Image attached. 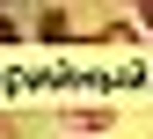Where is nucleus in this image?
I'll list each match as a JSON object with an SVG mask.
<instances>
[{"mask_svg":"<svg viewBox=\"0 0 153 139\" xmlns=\"http://www.w3.org/2000/svg\"><path fill=\"white\" fill-rule=\"evenodd\" d=\"M102 125H109V110H73V132H80V139H88V132H102Z\"/></svg>","mask_w":153,"mask_h":139,"instance_id":"obj_2","label":"nucleus"},{"mask_svg":"<svg viewBox=\"0 0 153 139\" xmlns=\"http://www.w3.org/2000/svg\"><path fill=\"white\" fill-rule=\"evenodd\" d=\"M139 22H146V29H153V0H146V8H139Z\"/></svg>","mask_w":153,"mask_h":139,"instance_id":"obj_4","label":"nucleus"},{"mask_svg":"<svg viewBox=\"0 0 153 139\" xmlns=\"http://www.w3.org/2000/svg\"><path fill=\"white\" fill-rule=\"evenodd\" d=\"M36 37H51V44H59V37H73V22H66V15H59V8H51V15H44V22H36Z\"/></svg>","mask_w":153,"mask_h":139,"instance_id":"obj_1","label":"nucleus"},{"mask_svg":"<svg viewBox=\"0 0 153 139\" xmlns=\"http://www.w3.org/2000/svg\"><path fill=\"white\" fill-rule=\"evenodd\" d=\"M0 44H15V15H0Z\"/></svg>","mask_w":153,"mask_h":139,"instance_id":"obj_3","label":"nucleus"}]
</instances>
